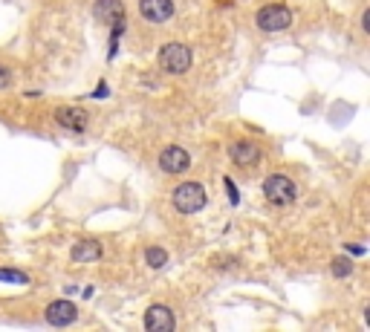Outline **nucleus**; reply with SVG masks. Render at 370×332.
<instances>
[{
    "label": "nucleus",
    "mask_w": 370,
    "mask_h": 332,
    "mask_svg": "<svg viewBox=\"0 0 370 332\" xmlns=\"http://www.w3.org/2000/svg\"><path fill=\"white\" fill-rule=\"evenodd\" d=\"M145 260H147V266H154V269H162L168 263V251L159 249V246H151L145 251Z\"/></svg>",
    "instance_id": "nucleus-13"
},
{
    "label": "nucleus",
    "mask_w": 370,
    "mask_h": 332,
    "mask_svg": "<svg viewBox=\"0 0 370 332\" xmlns=\"http://www.w3.org/2000/svg\"><path fill=\"white\" fill-rule=\"evenodd\" d=\"M70 257L76 260V263H93V260L102 257V246H98V240H79L72 246Z\"/></svg>",
    "instance_id": "nucleus-12"
},
{
    "label": "nucleus",
    "mask_w": 370,
    "mask_h": 332,
    "mask_svg": "<svg viewBox=\"0 0 370 332\" xmlns=\"http://www.w3.org/2000/svg\"><path fill=\"white\" fill-rule=\"evenodd\" d=\"M139 15L151 23H165L174 18V0H139Z\"/></svg>",
    "instance_id": "nucleus-7"
},
{
    "label": "nucleus",
    "mask_w": 370,
    "mask_h": 332,
    "mask_svg": "<svg viewBox=\"0 0 370 332\" xmlns=\"http://www.w3.org/2000/svg\"><path fill=\"white\" fill-rule=\"evenodd\" d=\"M292 23V12L284 4H269L258 12V27L263 32H284Z\"/></svg>",
    "instance_id": "nucleus-4"
},
{
    "label": "nucleus",
    "mask_w": 370,
    "mask_h": 332,
    "mask_svg": "<svg viewBox=\"0 0 370 332\" xmlns=\"http://www.w3.org/2000/svg\"><path fill=\"white\" fill-rule=\"evenodd\" d=\"M330 269H333L336 277H348V275L353 272V263H350V257H336Z\"/></svg>",
    "instance_id": "nucleus-14"
},
{
    "label": "nucleus",
    "mask_w": 370,
    "mask_h": 332,
    "mask_svg": "<svg viewBox=\"0 0 370 332\" xmlns=\"http://www.w3.org/2000/svg\"><path fill=\"white\" fill-rule=\"evenodd\" d=\"M188 165H191V156H188V151L180 148V145H171V148H165V151L159 153V168H162L165 174H185Z\"/></svg>",
    "instance_id": "nucleus-6"
},
{
    "label": "nucleus",
    "mask_w": 370,
    "mask_h": 332,
    "mask_svg": "<svg viewBox=\"0 0 370 332\" xmlns=\"http://www.w3.org/2000/svg\"><path fill=\"white\" fill-rule=\"evenodd\" d=\"M174 326H177V321H174V312H171L168 306H162V303L147 306V312H145V329L147 332H171Z\"/></svg>",
    "instance_id": "nucleus-5"
},
{
    "label": "nucleus",
    "mask_w": 370,
    "mask_h": 332,
    "mask_svg": "<svg viewBox=\"0 0 370 332\" xmlns=\"http://www.w3.org/2000/svg\"><path fill=\"white\" fill-rule=\"evenodd\" d=\"M159 67L171 76H183L191 67V50L185 43H165L159 50Z\"/></svg>",
    "instance_id": "nucleus-3"
},
{
    "label": "nucleus",
    "mask_w": 370,
    "mask_h": 332,
    "mask_svg": "<svg viewBox=\"0 0 370 332\" xmlns=\"http://www.w3.org/2000/svg\"><path fill=\"white\" fill-rule=\"evenodd\" d=\"M232 153V162L237 165V168H255V165L260 162V148L255 145V141H234V145L229 148Z\"/></svg>",
    "instance_id": "nucleus-10"
},
{
    "label": "nucleus",
    "mask_w": 370,
    "mask_h": 332,
    "mask_svg": "<svg viewBox=\"0 0 370 332\" xmlns=\"http://www.w3.org/2000/svg\"><path fill=\"white\" fill-rule=\"evenodd\" d=\"M9 84H12V73H9L6 67H0V90L9 87Z\"/></svg>",
    "instance_id": "nucleus-16"
},
{
    "label": "nucleus",
    "mask_w": 370,
    "mask_h": 332,
    "mask_svg": "<svg viewBox=\"0 0 370 332\" xmlns=\"http://www.w3.org/2000/svg\"><path fill=\"white\" fill-rule=\"evenodd\" d=\"M263 194L272 205H289V202H295V197H298V188H295V182L289 177L272 174V177L263 179Z\"/></svg>",
    "instance_id": "nucleus-2"
},
{
    "label": "nucleus",
    "mask_w": 370,
    "mask_h": 332,
    "mask_svg": "<svg viewBox=\"0 0 370 332\" xmlns=\"http://www.w3.org/2000/svg\"><path fill=\"white\" fill-rule=\"evenodd\" d=\"M206 205V188L200 182H183L174 191V208L180 214H197Z\"/></svg>",
    "instance_id": "nucleus-1"
},
{
    "label": "nucleus",
    "mask_w": 370,
    "mask_h": 332,
    "mask_svg": "<svg viewBox=\"0 0 370 332\" xmlns=\"http://www.w3.org/2000/svg\"><path fill=\"white\" fill-rule=\"evenodd\" d=\"M55 122H58L61 127H67V130L81 133V130L90 125V116H87L81 107H58V110H55Z\"/></svg>",
    "instance_id": "nucleus-11"
},
{
    "label": "nucleus",
    "mask_w": 370,
    "mask_h": 332,
    "mask_svg": "<svg viewBox=\"0 0 370 332\" xmlns=\"http://www.w3.org/2000/svg\"><path fill=\"white\" fill-rule=\"evenodd\" d=\"M0 280H9V283H20V286H27V283H29V275L15 272V269H0Z\"/></svg>",
    "instance_id": "nucleus-15"
},
{
    "label": "nucleus",
    "mask_w": 370,
    "mask_h": 332,
    "mask_svg": "<svg viewBox=\"0 0 370 332\" xmlns=\"http://www.w3.org/2000/svg\"><path fill=\"white\" fill-rule=\"evenodd\" d=\"M44 315H46V324H53V326H70L79 318V310H76V303L72 300H53L46 306Z\"/></svg>",
    "instance_id": "nucleus-8"
},
{
    "label": "nucleus",
    "mask_w": 370,
    "mask_h": 332,
    "mask_svg": "<svg viewBox=\"0 0 370 332\" xmlns=\"http://www.w3.org/2000/svg\"><path fill=\"white\" fill-rule=\"evenodd\" d=\"M93 18L98 23L116 27V23L125 20V6H121V0H95V4H93Z\"/></svg>",
    "instance_id": "nucleus-9"
}]
</instances>
